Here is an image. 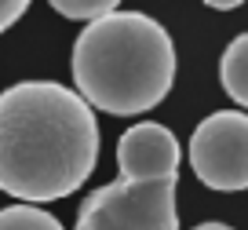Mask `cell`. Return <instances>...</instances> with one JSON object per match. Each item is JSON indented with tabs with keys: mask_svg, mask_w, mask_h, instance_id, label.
<instances>
[{
	"mask_svg": "<svg viewBox=\"0 0 248 230\" xmlns=\"http://www.w3.org/2000/svg\"><path fill=\"white\" fill-rule=\"evenodd\" d=\"M208 8H216V11H233V8H241V0H208Z\"/></svg>",
	"mask_w": 248,
	"mask_h": 230,
	"instance_id": "30bf717a",
	"label": "cell"
},
{
	"mask_svg": "<svg viewBox=\"0 0 248 230\" xmlns=\"http://www.w3.org/2000/svg\"><path fill=\"white\" fill-rule=\"evenodd\" d=\"M179 139L157 121H139L117 139V168L124 183H164L179 179Z\"/></svg>",
	"mask_w": 248,
	"mask_h": 230,
	"instance_id": "5b68a950",
	"label": "cell"
},
{
	"mask_svg": "<svg viewBox=\"0 0 248 230\" xmlns=\"http://www.w3.org/2000/svg\"><path fill=\"white\" fill-rule=\"evenodd\" d=\"M0 230H66V227L37 205H8L0 208Z\"/></svg>",
	"mask_w": 248,
	"mask_h": 230,
	"instance_id": "52a82bcc",
	"label": "cell"
},
{
	"mask_svg": "<svg viewBox=\"0 0 248 230\" xmlns=\"http://www.w3.org/2000/svg\"><path fill=\"white\" fill-rule=\"evenodd\" d=\"M190 168L208 190H248V114L216 110L190 135Z\"/></svg>",
	"mask_w": 248,
	"mask_h": 230,
	"instance_id": "277c9868",
	"label": "cell"
},
{
	"mask_svg": "<svg viewBox=\"0 0 248 230\" xmlns=\"http://www.w3.org/2000/svg\"><path fill=\"white\" fill-rule=\"evenodd\" d=\"M194 230H233L230 223H197Z\"/></svg>",
	"mask_w": 248,
	"mask_h": 230,
	"instance_id": "8fae6325",
	"label": "cell"
},
{
	"mask_svg": "<svg viewBox=\"0 0 248 230\" xmlns=\"http://www.w3.org/2000/svg\"><path fill=\"white\" fill-rule=\"evenodd\" d=\"M77 95L92 110L135 117L164 102L175 84V44L157 18L113 11L84 26L70 55Z\"/></svg>",
	"mask_w": 248,
	"mask_h": 230,
	"instance_id": "7a4b0ae2",
	"label": "cell"
},
{
	"mask_svg": "<svg viewBox=\"0 0 248 230\" xmlns=\"http://www.w3.org/2000/svg\"><path fill=\"white\" fill-rule=\"evenodd\" d=\"M99 161L95 110L59 81L0 92V190L18 205L70 197Z\"/></svg>",
	"mask_w": 248,
	"mask_h": 230,
	"instance_id": "6da1fadb",
	"label": "cell"
},
{
	"mask_svg": "<svg viewBox=\"0 0 248 230\" xmlns=\"http://www.w3.org/2000/svg\"><path fill=\"white\" fill-rule=\"evenodd\" d=\"M26 11H30V4H26V0H0V33H8L11 26L26 15Z\"/></svg>",
	"mask_w": 248,
	"mask_h": 230,
	"instance_id": "9c48e42d",
	"label": "cell"
},
{
	"mask_svg": "<svg viewBox=\"0 0 248 230\" xmlns=\"http://www.w3.org/2000/svg\"><path fill=\"white\" fill-rule=\"evenodd\" d=\"M179 179L164 183H113L84 197L73 230H179Z\"/></svg>",
	"mask_w": 248,
	"mask_h": 230,
	"instance_id": "3957f363",
	"label": "cell"
},
{
	"mask_svg": "<svg viewBox=\"0 0 248 230\" xmlns=\"http://www.w3.org/2000/svg\"><path fill=\"white\" fill-rule=\"evenodd\" d=\"M55 11H59L62 18H73V22H99V18L113 15V11H121V4L117 0H55L51 4Z\"/></svg>",
	"mask_w": 248,
	"mask_h": 230,
	"instance_id": "ba28073f",
	"label": "cell"
},
{
	"mask_svg": "<svg viewBox=\"0 0 248 230\" xmlns=\"http://www.w3.org/2000/svg\"><path fill=\"white\" fill-rule=\"evenodd\" d=\"M219 81H223V92L241 110H248V33H237L226 44L223 59H219Z\"/></svg>",
	"mask_w": 248,
	"mask_h": 230,
	"instance_id": "8992f818",
	"label": "cell"
}]
</instances>
